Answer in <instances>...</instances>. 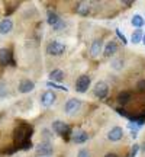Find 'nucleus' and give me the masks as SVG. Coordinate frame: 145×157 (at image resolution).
I'll list each match as a JSON object with an SVG mask.
<instances>
[{
    "mask_svg": "<svg viewBox=\"0 0 145 157\" xmlns=\"http://www.w3.org/2000/svg\"><path fill=\"white\" fill-rule=\"evenodd\" d=\"M71 138H72V143L83 144V143H86V141L89 140V134L86 131H83V129H76V131L71 132Z\"/></svg>",
    "mask_w": 145,
    "mask_h": 157,
    "instance_id": "7",
    "label": "nucleus"
},
{
    "mask_svg": "<svg viewBox=\"0 0 145 157\" xmlns=\"http://www.w3.org/2000/svg\"><path fill=\"white\" fill-rule=\"evenodd\" d=\"M55 92H52V90H48V92H45L44 95H42V98H41V102H42V105H44L45 108L51 106L54 102H55Z\"/></svg>",
    "mask_w": 145,
    "mask_h": 157,
    "instance_id": "13",
    "label": "nucleus"
},
{
    "mask_svg": "<svg viewBox=\"0 0 145 157\" xmlns=\"http://www.w3.org/2000/svg\"><path fill=\"white\" fill-rule=\"evenodd\" d=\"M105 157H117V156L115 154V153H107V154H106Z\"/></svg>",
    "mask_w": 145,
    "mask_h": 157,
    "instance_id": "28",
    "label": "nucleus"
},
{
    "mask_svg": "<svg viewBox=\"0 0 145 157\" xmlns=\"http://www.w3.org/2000/svg\"><path fill=\"white\" fill-rule=\"evenodd\" d=\"M34 89H35V83L32 80H29V78L20 80V83H19V92L20 93H29V92H32Z\"/></svg>",
    "mask_w": 145,
    "mask_h": 157,
    "instance_id": "12",
    "label": "nucleus"
},
{
    "mask_svg": "<svg viewBox=\"0 0 145 157\" xmlns=\"http://www.w3.org/2000/svg\"><path fill=\"white\" fill-rule=\"evenodd\" d=\"M107 93H109V86H107L105 82H97L95 84V95L99 98V99H103L106 98Z\"/></svg>",
    "mask_w": 145,
    "mask_h": 157,
    "instance_id": "8",
    "label": "nucleus"
},
{
    "mask_svg": "<svg viewBox=\"0 0 145 157\" xmlns=\"http://www.w3.org/2000/svg\"><path fill=\"white\" fill-rule=\"evenodd\" d=\"M34 132V128L31 125H20L16 128L15 132V140H16V147L20 150H29L32 147L31 143V135Z\"/></svg>",
    "mask_w": 145,
    "mask_h": 157,
    "instance_id": "1",
    "label": "nucleus"
},
{
    "mask_svg": "<svg viewBox=\"0 0 145 157\" xmlns=\"http://www.w3.org/2000/svg\"><path fill=\"white\" fill-rule=\"evenodd\" d=\"M116 51H117V44L115 42V41H109V42L105 45V51H103V54H105V57H112Z\"/></svg>",
    "mask_w": 145,
    "mask_h": 157,
    "instance_id": "15",
    "label": "nucleus"
},
{
    "mask_svg": "<svg viewBox=\"0 0 145 157\" xmlns=\"http://www.w3.org/2000/svg\"><path fill=\"white\" fill-rule=\"evenodd\" d=\"M62 77H64V71L60 70V68H55V70H52V71L50 73V80H52V83L61 82Z\"/></svg>",
    "mask_w": 145,
    "mask_h": 157,
    "instance_id": "18",
    "label": "nucleus"
},
{
    "mask_svg": "<svg viewBox=\"0 0 145 157\" xmlns=\"http://www.w3.org/2000/svg\"><path fill=\"white\" fill-rule=\"evenodd\" d=\"M64 51H65V45L60 41H51L46 45V52L50 56H61V54H64Z\"/></svg>",
    "mask_w": 145,
    "mask_h": 157,
    "instance_id": "3",
    "label": "nucleus"
},
{
    "mask_svg": "<svg viewBox=\"0 0 145 157\" xmlns=\"http://www.w3.org/2000/svg\"><path fill=\"white\" fill-rule=\"evenodd\" d=\"M116 112L121 115V117H125V118H129V115H128V112L125 111V109H121V108H116Z\"/></svg>",
    "mask_w": 145,
    "mask_h": 157,
    "instance_id": "26",
    "label": "nucleus"
},
{
    "mask_svg": "<svg viewBox=\"0 0 145 157\" xmlns=\"http://www.w3.org/2000/svg\"><path fill=\"white\" fill-rule=\"evenodd\" d=\"M13 28V23H12L10 19H5V21H2L0 22V34L2 35H6L9 34Z\"/></svg>",
    "mask_w": 145,
    "mask_h": 157,
    "instance_id": "16",
    "label": "nucleus"
},
{
    "mask_svg": "<svg viewBox=\"0 0 145 157\" xmlns=\"http://www.w3.org/2000/svg\"><path fill=\"white\" fill-rule=\"evenodd\" d=\"M138 150H139V146H138V144H135V146L132 147V150H131V156L129 157H135L136 154H138Z\"/></svg>",
    "mask_w": 145,
    "mask_h": 157,
    "instance_id": "25",
    "label": "nucleus"
},
{
    "mask_svg": "<svg viewBox=\"0 0 145 157\" xmlns=\"http://www.w3.org/2000/svg\"><path fill=\"white\" fill-rule=\"evenodd\" d=\"M102 50H103V42L102 39H95L91 45H90V56L93 58H97V57L102 54Z\"/></svg>",
    "mask_w": 145,
    "mask_h": 157,
    "instance_id": "9",
    "label": "nucleus"
},
{
    "mask_svg": "<svg viewBox=\"0 0 145 157\" xmlns=\"http://www.w3.org/2000/svg\"><path fill=\"white\" fill-rule=\"evenodd\" d=\"M36 153L41 154V156H51L52 154V146H51V143L50 141H44V143L38 144Z\"/></svg>",
    "mask_w": 145,
    "mask_h": 157,
    "instance_id": "11",
    "label": "nucleus"
},
{
    "mask_svg": "<svg viewBox=\"0 0 145 157\" xmlns=\"http://www.w3.org/2000/svg\"><path fill=\"white\" fill-rule=\"evenodd\" d=\"M142 35H144V31H142V29H135L134 34H132V38H131L132 44H139L141 41H142Z\"/></svg>",
    "mask_w": 145,
    "mask_h": 157,
    "instance_id": "21",
    "label": "nucleus"
},
{
    "mask_svg": "<svg viewBox=\"0 0 145 157\" xmlns=\"http://www.w3.org/2000/svg\"><path fill=\"white\" fill-rule=\"evenodd\" d=\"M90 83H91V80H90L89 76L87 74H81L77 78V82H76V90H77L78 93H84L90 87Z\"/></svg>",
    "mask_w": 145,
    "mask_h": 157,
    "instance_id": "5",
    "label": "nucleus"
},
{
    "mask_svg": "<svg viewBox=\"0 0 145 157\" xmlns=\"http://www.w3.org/2000/svg\"><path fill=\"white\" fill-rule=\"evenodd\" d=\"M131 23H132V25H134L136 29H141L145 25V19L141 16V15H134V16H132V21H131Z\"/></svg>",
    "mask_w": 145,
    "mask_h": 157,
    "instance_id": "20",
    "label": "nucleus"
},
{
    "mask_svg": "<svg viewBox=\"0 0 145 157\" xmlns=\"http://www.w3.org/2000/svg\"><path fill=\"white\" fill-rule=\"evenodd\" d=\"M80 108H81V101L72 98V99H68L67 101L65 106H64V111H65V113H68V115H74Z\"/></svg>",
    "mask_w": 145,
    "mask_h": 157,
    "instance_id": "6",
    "label": "nucleus"
},
{
    "mask_svg": "<svg viewBox=\"0 0 145 157\" xmlns=\"http://www.w3.org/2000/svg\"><path fill=\"white\" fill-rule=\"evenodd\" d=\"M117 103L121 105V106H123V105H126L129 101H131V93L129 92H121L119 95H117Z\"/></svg>",
    "mask_w": 145,
    "mask_h": 157,
    "instance_id": "19",
    "label": "nucleus"
},
{
    "mask_svg": "<svg viewBox=\"0 0 145 157\" xmlns=\"http://www.w3.org/2000/svg\"><path fill=\"white\" fill-rule=\"evenodd\" d=\"M116 35L119 36V39L122 41V44H123V45H126V44H128V39L125 38V35H123V32H122V31H121L119 28L116 29Z\"/></svg>",
    "mask_w": 145,
    "mask_h": 157,
    "instance_id": "23",
    "label": "nucleus"
},
{
    "mask_svg": "<svg viewBox=\"0 0 145 157\" xmlns=\"http://www.w3.org/2000/svg\"><path fill=\"white\" fill-rule=\"evenodd\" d=\"M138 89L142 90V92L145 90V80H139V82H138Z\"/></svg>",
    "mask_w": 145,
    "mask_h": 157,
    "instance_id": "27",
    "label": "nucleus"
},
{
    "mask_svg": "<svg viewBox=\"0 0 145 157\" xmlns=\"http://www.w3.org/2000/svg\"><path fill=\"white\" fill-rule=\"evenodd\" d=\"M77 13L81 16H87L90 13V5L87 2H80L77 5Z\"/></svg>",
    "mask_w": 145,
    "mask_h": 157,
    "instance_id": "17",
    "label": "nucleus"
},
{
    "mask_svg": "<svg viewBox=\"0 0 145 157\" xmlns=\"http://www.w3.org/2000/svg\"><path fill=\"white\" fill-rule=\"evenodd\" d=\"M48 23H50L55 31H61V29L65 28V22H64L57 13H54V12H50V13H48Z\"/></svg>",
    "mask_w": 145,
    "mask_h": 157,
    "instance_id": "4",
    "label": "nucleus"
},
{
    "mask_svg": "<svg viewBox=\"0 0 145 157\" xmlns=\"http://www.w3.org/2000/svg\"><path fill=\"white\" fill-rule=\"evenodd\" d=\"M142 42H144V45H145V32H144V35H142Z\"/></svg>",
    "mask_w": 145,
    "mask_h": 157,
    "instance_id": "29",
    "label": "nucleus"
},
{
    "mask_svg": "<svg viewBox=\"0 0 145 157\" xmlns=\"http://www.w3.org/2000/svg\"><path fill=\"white\" fill-rule=\"evenodd\" d=\"M77 157H91V154H90V151L87 148H81V150L78 151Z\"/></svg>",
    "mask_w": 145,
    "mask_h": 157,
    "instance_id": "24",
    "label": "nucleus"
},
{
    "mask_svg": "<svg viewBox=\"0 0 145 157\" xmlns=\"http://www.w3.org/2000/svg\"><path fill=\"white\" fill-rule=\"evenodd\" d=\"M142 148H144V151H145V143H144V146H142Z\"/></svg>",
    "mask_w": 145,
    "mask_h": 157,
    "instance_id": "30",
    "label": "nucleus"
},
{
    "mask_svg": "<svg viewBox=\"0 0 145 157\" xmlns=\"http://www.w3.org/2000/svg\"><path fill=\"white\" fill-rule=\"evenodd\" d=\"M52 129H54L60 137H62L64 140H68V138L71 137V128H70V125L65 122H62V121H54V122H52Z\"/></svg>",
    "mask_w": 145,
    "mask_h": 157,
    "instance_id": "2",
    "label": "nucleus"
},
{
    "mask_svg": "<svg viewBox=\"0 0 145 157\" xmlns=\"http://www.w3.org/2000/svg\"><path fill=\"white\" fill-rule=\"evenodd\" d=\"M107 138L113 143H116V141L122 140L123 138V129L121 127H113V128L107 132Z\"/></svg>",
    "mask_w": 145,
    "mask_h": 157,
    "instance_id": "10",
    "label": "nucleus"
},
{
    "mask_svg": "<svg viewBox=\"0 0 145 157\" xmlns=\"http://www.w3.org/2000/svg\"><path fill=\"white\" fill-rule=\"evenodd\" d=\"M46 86H48V87H52V89L62 90V92H68V89L65 87V86H61V84H58V83H52V82H48V83H46Z\"/></svg>",
    "mask_w": 145,
    "mask_h": 157,
    "instance_id": "22",
    "label": "nucleus"
},
{
    "mask_svg": "<svg viewBox=\"0 0 145 157\" xmlns=\"http://www.w3.org/2000/svg\"><path fill=\"white\" fill-rule=\"evenodd\" d=\"M0 64L2 66L12 64V52L9 48H2L0 50Z\"/></svg>",
    "mask_w": 145,
    "mask_h": 157,
    "instance_id": "14",
    "label": "nucleus"
}]
</instances>
